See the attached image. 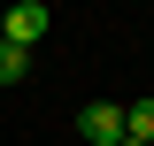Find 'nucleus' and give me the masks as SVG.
<instances>
[{
  "instance_id": "obj_1",
  "label": "nucleus",
  "mask_w": 154,
  "mask_h": 146,
  "mask_svg": "<svg viewBox=\"0 0 154 146\" xmlns=\"http://www.w3.org/2000/svg\"><path fill=\"white\" fill-rule=\"evenodd\" d=\"M46 0H16V8H0V38H8V46H23V54H31V46H46Z\"/></svg>"
},
{
  "instance_id": "obj_2",
  "label": "nucleus",
  "mask_w": 154,
  "mask_h": 146,
  "mask_svg": "<svg viewBox=\"0 0 154 146\" xmlns=\"http://www.w3.org/2000/svg\"><path fill=\"white\" fill-rule=\"evenodd\" d=\"M77 131L93 146H123V100H93V108H77Z\"/></svg>"
},
{
  "instance_id": "obj_3",
  "label": "nucleus",
  "mask_w": 154,
  "mask_h": 146,
  "mask_svg": "<svg viewBox=\"0 0 154 146\" xmlns=\"http://www.w3.org/2000/svg\"><path fill=\"white\" fill-rule=\"evenodd\" d=\"M123 138H146L154 146V100H131V108H123Z\"/></svg>"
},
{
  "instance_id": "obj_4",
  "label": "nucleus",
  "mask_w": 154,
  "mask_h": 146,
  "mask_svg": "<svg viewBox=\"0 0 154 146\" xmlns=\"http://www.w3.org/2000/svg\"><path fill=\"white\" fill-rule=\"evenodd\" d=\"M23 69H31V54H23V46H8V38H0V85H16Z\"/></svg>"
},
{
  "instance_id": "obj_5",
  "label": "nucleus",
  "mask_w": 154,
  "mask_h": 146,
  "mask_svg": "<svg viewBox=\"0 0 154 146\" xmlns=\"http://www.w3.org/2000/svg\"><path fill=\"white\" fill-rule=\"evenodd\" d=\"M123 146H146V138H123Z\"/></svg>"
}]
</instances>
